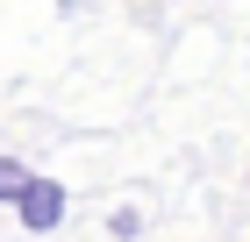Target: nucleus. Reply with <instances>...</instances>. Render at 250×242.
<instances>
[{
  "label": "nucleus",
  "instance_id": "f03ea898",
  "mask_svg": "<svg viewBox=\"0 0 250 242\" xmlns=\"http://www.w3.org/2000/svg\"><path fill=\"white\" fill-rule=\"evenodd\" d=\"M29 186H36V178H29V171H21L15 157H0V200L15 206V200H21V192H29Z\"/></svg>",
  "mask_w": 250,
  "mask_h": 242
},
{
  "label": "nucleus",
  "instance_id": "f257e3e1",
  "mask_svg": "<svg viewBox=\"0 0 250 242\" xmlns=\"http://www.w3.org/2000/svg\"><path fill=\"white\" fill-rule=\"evenodd\" d=\"M15 214H21V228H36V235L58 228V221H64V186H58V178H36V186L15 200Z\"/></svg>",
  "mask_w": 250,
  "mask_h": 242
}]
</instances>
